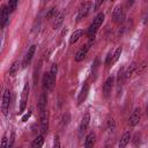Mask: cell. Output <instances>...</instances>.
<instances>
[{"instance_id":"cell-1","label":"cell","mask_w":148,"mask_h":148,"mask_svg":"<svg viewBox=\"0 0 148 148\" xmlns=\"http://www.w3.org/2000/svg\"><path fill=\"white\" fill-rule=\"evenodd\" d=\"M103 21H104V13H98V14L96 15V17L94 18L92 23L90 24V27L88 28V36H89L90 38H94V36L96 35L98 28L102 25Z\"/></svg>"},{"instance_id":"cell-2","label":"cell","mask_w":148,"mask_h":148,"mask_svg":"<svg viewBox=\"0 0 148 148\" xmlns=\"http://www.w3.org/2000/svg\"><path fill=\"white\" fill-rule=\"evenodd\" d=\"M90 6H91V2L90 1H86V2H83L80 6L79 12H77V15H76V21L77 22H80L81 20H83L88 15V13L90 12Z\"/></svg>"},{"instance_id":"cell-3","label":"cell","mask_w":148,"mask_h":148,"mask_svg":"<svg viewBox=\"0 0 148 148\" xmlns=\"http://www.w3.org/2000/svg\"><path fill=\"white\" fill-rule=\"evenodd\" d=\"M29 83L27 82L22 89V95H21V101H20V111L18 113H22L25 110V105H27V101H28V95H29Z\"/></svg>"},{"instance_id":"cell-4","label":"cell","mask_w":148,"mask_h":148,"mask_svg":"<svg viewBox=\"0 0 148 148\" xmlns=\"http://www.w3.org/2000/svg\"><path fill=\"white\" fill-rule=\"evenodd\" d=\"M9 103H10V90L6 89L2 96V103H1V111L3 113V116L8 114V110H9Z\"/></svg>"},{"instance_id":"cell-5","label":"cell","mask_w":148,"mask_h":148,"mask_svg":"<svg viewBox=\"0 0 148 148\" xmlns=\"http://www.w3.org/2000/svg\"><path fill=\"white\" fill-rule=\"evenodd\" d=\"M125 18V12L121 6H116L112 13V20L114 23H121Z\"/></svg>"},{"instance_id":"cell-6","label":"cell","mask_w":148,"mask_h":148,"mask_svg":"<svg viewBox=\"0 0 148 148\" xmlns=\"http://www.w3.org/2000/svg\"><path fill=\"white\" fill-rule=\"evenodd\" d=\"M90 44H91V42L84 44L81 49L77 50V52L75 53V61H82L86 58V56H87V53H88V51L90 49Z\"/></svg>"},{"instance_id":"cell-7","label":"cell","mask_w":148,"mask_h":148,"mask_svg":"<svg viewBox=\"0 0 148 148\" xmlns=\"http://www.w3.org/2000/svg\"><path fill=\"white\" fill-rule=\"evenodd\" d=\"M113 81H114V77L113 76H110L106 79L104 86H103V94H104V97L108 98L111 94V90H112V87H113Z\"/></svg>"},{"instance_id":"cell-8","label":"cell","mask_w":148,"mask_h":148,"mask_svg":"<svg viewBox=\"0 0 148 148\" xmlns=\"http://www.w3.org/2000/svg\"><path fill=\"white\" fill-rule=\"evenodd\" d=\"M9 18V10L7 8V6H1V10H0V25L1 28H3L6 25V23L8 22Z\"/></svg>"},{"instance_id":"cell-9","label":"cell","mask_w":148,"mask_h":148,"mask_svg":"<svg viewBox=\"0 0 148 148\" xmlns=\"http://www.w3.org/2000/svg\"><path fill=\"white\" fill-rule=\"evenodd\" d=\"M88 92H89V83L86 81V82L83 83V86H82V89H81L80 94H79V97H77V105L82 104V102L87 98Z\"/></svg>"},{"instance_id":"cell-10","label":"cell","mask_w":148,"mask_h":148,"mask_svg":"<svg viewBox=\"0 0 148 148\" xmlns=\"http://www.w3.org/2000/svg\"><path fill=\"white\" fill-rule=\"evenodd\" d=\"M140 118H141V110H140V108H135L130 117V125L135 126L140 121Z\"/></svg>"},{"instance_id":"cell-11","label":"cell","mask_w":148,"mask_h":148,"mask_svg":"<svg viewBox=\"0 0 148 148\" xmlns=\"http://www.w3.org/2000/svg\"><path fill=\"white\" fill-rule=\"evenodd\" d=\"M54 82L56 81L51 77L50 73H45L44 74V76H43V87H44V89L51 90L53 88V86H54Z\"/></svg>"},{"instance_id":"cell-12","label":"cell","mask_w":148,"mask_h":148,"mask_svg":"<svg viewBox=\"0 0 148 148\" xmlns=\"http://www.w3.org/2000/svg\"><path fill=\"white\" fill-rule=\"evenodd\" d=\"M35 51H36V45H31V46L28 49L27 54H25L24 60H23V66H24V67L31 61V59H32V57H34V54H35Z\"/></svg>"},{"instance_id":"cell-13","label":"cell","mask_w":148,"mask_h":148,"mask_svg":"<svg viewBox=\"0 0 148 148\" xmlns=\"http://www.w3.org/2000/svg\"><path fill=\"white\" fill-rule=\"evenodd\" d=\"M130 140H131V132H130V131H126V132L121 135V138H120V140H119V143H118V147H119V148H125V147L128 145Z\"/></svg>"},{"instance_id":"cell-14","label":"cell","mask_w":148,"mask_h":148,"mask_svg":"<svg viewBox=\"0 0 148 148\" xmlns=\"http://www.w3.org/2000/svg\"><path fill=\"white\" fill-rule=\"evenodd\" d=\"M95 140H96V135L94 132H90L84 140V148H94L95 145Z\"/></svg>"},{"instance_id":"cell-15","label":"cell","mask_w":148,"mask_h":148,"mask_svg":"<svg viewBox=\"0 0 148 148\" xmlns=\"http://www.w3.org/2000/svg\"><path fill=\"white\" fill-rule=\"evenodd\" d=\"M89 121H90V114H89V112L87 111V112L83 114L82 119H81V124H80V132H81V133L87 130V127H88V125H89Z\"/></svg>"},{"instance_id":"cell-16","label":"cell","mask_w":148,"mask_h":148,"mask_svg":"<svg viewBox=\"0 0 148 148\" xmlns=\"http://www.w3.org/2000/svg\"><path fill=\"white\" fill-rule=\"evenodd\" d=\"M64 17H65V13L64 12H59L57 14V16L54 17V22H53V29L57 30L61 27L62 22H64Z\"/></svg>"},{"instance_id":"cell-17","label":"cell","mask_w":148,"mask_h":148,"mask_svg":"<svg viewBox=\"0 0 148 148\" xmlns=\"http://www.w3.org/2000/svg\"><path fill=\"white\" fill-rule=\"evenodd\" d=\"M46 103H47V97H46V94L43 92L39 97V101H38V109L40 112L46 111Z\"/></svg>"},{"instance_id":"cell-18","label":"cell","mask_w":148,"mask_h":148,"mask_svg":"<svg viewBox=\"0 0 148 148\" xmlns=\"http://www.w3.org/2000/svg\"><path fill=\"white\" fill-rule=\"evenodd\" d=\"M40 126H42V132L45 133L47 131V114H46V111L40 112Z\"/></svg>"},{"instance_id":"cell-19","label":"cell","mask_w":148,"mask_h":148,"mask_svg":"<svg viewBox=\"0 0 148 148\" xmlns=\"http://www.w3.org/2000/svg\"><path fill=\"white\" fill-rule=\"evenodd\" d=\"M43 143H44V136L43 135H38L31 142V148H42Z\"/></svg>"},{"instance_id":"cell-20","label":"cell","mask_w":148,"mask_h":148,"mask_svg":"<svg viewBox=\"0 0 148 148\" xmlns=\"http://www.w3.org/2000/svg\"><path fill=\"white\" fill-rule=\"evenodd\" d=\"M82 34H83V31L82 30H75L73 34H72V36H71V38H69V44H74V43H76L79 39H80V37L82 36Z\"/></svg>"},{"instance_id":"cell-21","label":"cell","mask_w":148,"mask_h":148,"mask_svg":"<svg viewBox=\"0 0 148 148\" xmlns=\"http://www.w3.org/2000/svg\"><path fill=\"white\" fill-rule=\"evenodd\" d=\"M18 68H20V62L16 60V61H14V62L10 65V67H9V75H10V76H15L16 73L18 72Z\"/></svg>"},{"instance_id":"cell-22","label":"cell","mask_w":148,"mask_h":148,"mask_svg":"<svg viewBox=\"0 0 148 148\" xmlns=\"http://www.w3.org/2000/svg\"><path fill=\"white\" fill-rule=\"evenodd\" d=\"M17 5H18V2H17L16 0H10V1H8V3H7V8H8L9 13H13V12L16 9Z\"/></svg>"},{"instance_id":"cell-23","label":"cell","mask_w":148,"mask_h":148,"mask_svg":"<svg viewBox=\"0 0 148 148\" xmlns=\"http://www.w3.org/2000/svg\"><path fill=\"white\" fill-rule=\"evenodd\" d=\"M57 8L56 7H51L49 10H47V13H46V18H52V17H56L57 16Z\"/></svg>"},{"instance_id":"cell-24","label":"cell","mask_w":148,"mask_h":148,"mask_svg":"<svg viewBox=\"0 0 148 148\" xmlns=\"http://www.w3.org/2000/svg\"><path fill=\"white\" fill-rule=\"evenodd\" d=\"M121 51H123V47H121V46H119V47L114 51V53H113V58H112V62H116V61L119 59V57H120V54H121Z\"/></svg>"},{"instance_id":"cell-25","label":"cell","mask_w":148,"mask_h":148,"mask_svg":"<svg viewBox=\"0 0 148 148\" xmlns=\"http://www.w3.org/2000/svg\"><path fill=\"white\" fill-rule=\"evenodd\" d=\"M135 68H136V65L135 64H132L130 67H128V69H127V72L125 73V77L126 79H128L133 73H134V71H135Z\"/></svg>"},{"instance_id":"cell-26","label":"cell","mask_w":148,"mask_h":148,"mask_svg":"<svg viewBox=\"0 0 148 148\" xmlns=\"http://www.w3.org/2000/svg\"><path fill=\"white\" fill-rule=\"evenodd\" d=\"M57 71H58V68H57V64H52V66H51V69H50V75H51V77L56 81V76H57Z\"/></svg>"},{"instance_id":"cell-27","label":"cell","mask_w":148,"mask_h":148,"mask_svg":"<svg viewBox=\"0 0 148 148\" xmlns=\"http://www.w3.org/2000/svg\"><path fill=\"white\" fill-rule=\"evenodd\" d=\"M112 58H113V53L110 51V52L108 53L106 58H105V64H106V65H110V64L112 62Z\"/></svg>"},{"instance_id":"cell-28","label":"cell","mask_w":148,"mask_h":148,"mask_svg":"<svg viewBox=\"0 0 148 148\" xmlns=\"http://www.w3.org/2000/svg\"><path fill=\"white\" fill-rule=\"evenodd\" d=\"M114 126H116V125H114V120H113L112 118L109 119V120H108V130H109V131H113V130H114Z\"/></svg>"},{"instance_id":"cell-29","label":"cell","mask_w":148,"mask_h":148,"mask_svg":"<svg viewBox=\"0 0 148 148\" xmlns=\"http://www.w3.org/2000/svg\"><path fill=\"white\" fill-rule=\"evenodd\" d=\"M53 148H60V140H59V136H58V135L54 136V140H53Z\"/></svg>"},{"instance_id":"cell-30","label":"cell","mask_w":148,"mask_h":148,"mask_svg":"<svg viewBox=\"0 0 148 148\" xmlns=\"http://www.w3.org/2000/svg\"><path fill=\"white\" fill-rule=\"evenodd\" d=\"M1 148H8V145H7V136H6V135L2 136V140H1Z\"/></svg>"},{"instance_id":"cell-31","label":"cell","mask_w":148,"mask_h":148,"mask_svg":"<svg viewBox=\"0 0 148 148\" xmlns=\"http://www.w3.org/2000/svg\"><path fill=\"white\" fill-rule=\"evenodd\" d=\"M30 116H31V110H29V111H28V112L22 117V121H27V120L30 118Z\"/></svg>"},{"instance_id":"cell-32","label":"cell","mask_w":148,"mask_h":148,"mask_svg":"<svg viewBox=\"0 0 148 148\" xmlns=\"http://www.w3.org/2000/svg\"><path fill=\"white\" fill-rule=\"evenodd\" d=\"M103 5V0H99V1H96L95 3H94V10H96V9H98V7L99 6H102Z\"/></svg>"},{"instance_id":"cell-33","label":"cell","mask_w":148,"mask_h":148,"mask_svg":"<svg viewBox=\"0 0 148 148\" xmlns=\"http://www.w3.org/2000/svg\"><path fill=\"white\" fill-rule=\"evenodd\" d=\"M138 143H140V136H139V134H135V136H134V145L138 146Z\"/></svg>"},{"instance_id":"cell-34","label":"cell","mask_w":148,"mask_h":148,"mask_svg":"<svg viewBox=\"0 0 148 148\" xmlns=\"http://www.w3.org/2000/svg\"><path fill=\"white\" fill-rule=\"evenodd\" d=\"M147 114H148V105H147Z\"/></svg>"}]
</instances>
